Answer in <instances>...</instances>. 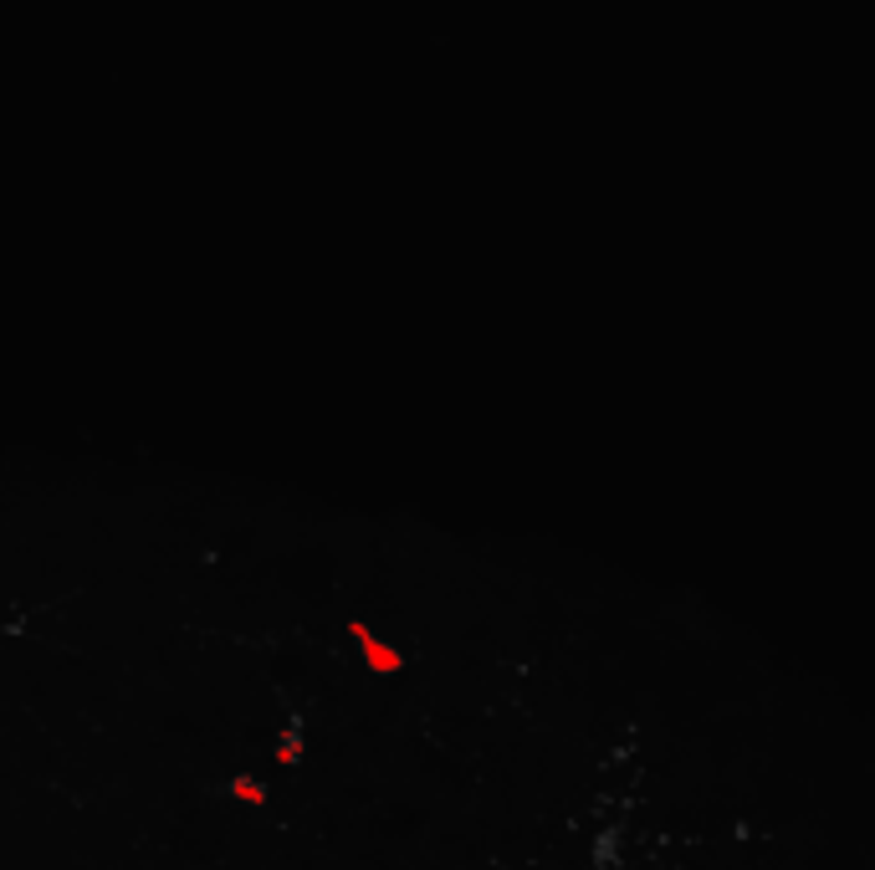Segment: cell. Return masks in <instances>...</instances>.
I'll list each match as a JSON object with an SVG mask.
<instances>
[{"label":"cell","mask_w":875,"mask_h":870,"mask_svg":"<svg viewBox=\"0 0 875 870\" xmlns=\"http://www.w3.org/2000/svg\"><path fill=\"white\" fill-rule=\"evenodd\" d=\"M236 794H241V799H251V804H256V799H261V789H256V783H246V778H241V783H236Z\"/></svg>","instance_id":"6da1fadb"}]
</instances>
